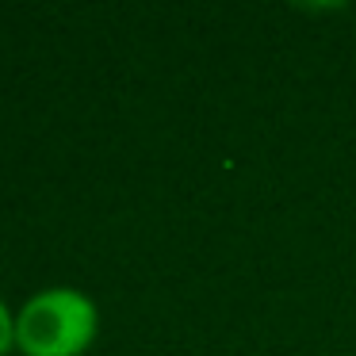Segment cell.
Returning a JSON list of instances; mask_svg holds the SVG:
<instances>
[{"instance_id":"cell-2","label":"cell","mask_w":356,"mask_h":356,"mask_svg":"<svg viewBox=\"0 0 356 356\" xmlns=\"http://www.w3.org/2000/svg\"><path fill=\"white\" fill-rule=\"evenodd\" d=\"M8 341H16V325H12L8 310H4V302H0V353L8 348Z\"/></svg>"},{"instance_id":"cell-1","label":"cell","mask_w":356,"mask_h":356,"mask_svg":"<svg viewBox=\"0 0 356 356\" xmlns=\"http://www.w3.org/2000/svg\"><path fill=\"white\" fill-rule=\"evenodd\" d=\"M96 333V310L73 287L35 295L16 318V345L27 356H77Z\"/></svg>"}]
</instances>
